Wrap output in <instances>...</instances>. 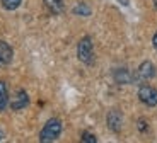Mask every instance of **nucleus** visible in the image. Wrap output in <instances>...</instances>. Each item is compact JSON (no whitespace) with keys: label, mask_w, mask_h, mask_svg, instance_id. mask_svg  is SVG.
<instances>
[{"label":"nucleus","mask_w":157,"mask_h":143,"mask_svg":"<svg viewBox=\"0 0 157 143\" xmlns=\"http://www.w3.org/2000/svg\"><path fill=\"white\" fill-rule=\"evenodd\" d=\"M62 130H63V124L62 119L58 118H50V119L44 123L43 130L39 131V141L41 143H51V141H56L62 135Z\"/></svg>","instance_id":"nucleus-1"},{"label":"nucleus","mask_w":157,"mask_h":143,"mask_svg":"<svg viewBox=\"0 0 157 143\" xmlns=\"http://www.w3.org/2000/svg\"><path fill=\"white\" fill-rule=\"evenodd\" d=\"M77 58L84 65H92L94 63V44L89 36H84L77 44Z\"/></svg>","instance_id":"nucleus-2"},{"label":"nucleus","mask_w":157,"mask_h":143,"mask_svg":"<svg viewBox=\"0 0 157 143\" xmlns=\"http://www.w3.org/2000/svg\"><path fill=\"white\" fill-rule=\"evenodd\" d=\"M154 77H155V66H154V63L149 62V60L142 62L137 70V73H135V82L137 84H144V82L152 80Z\"/></svg>","instance_id":"nucleus-3"},{"label":"nucleus","mask_w":157,"mask_h":143,"mask_svg":"<svg viewBox=\"0 0 157 143\" xmlns=\"http://www.w3.org/2000/svg\"><path fill=\"white\" fill-rule=\"evenodd\" d=\"M138 99L149 107H155L157 106V89L150 87V85H140L138 87Z\"/></svg>","instance_id":"nucleus-4"},{"label":"nucleus","mask_w":157,"mask_h":143,"mask_svg":"<svg viewBox=\"0 0 157 143\" xmlns=\"http://www.w3.org/2000/svg\"><path fill=\"white\" fill-rule=\"evenodd\" d=\"M106 124L113 133H120L123 128V114L118 109H111L106 116Z\"/></svg>","instance_id":"nucleus-5"},{"label":"nucleus","mask_w":157,"mask_h":143,"mask_svg":"<svg viewBox=\"0 0 157 143\" xmlns=\"http://www.w3.org/2000/svg\"><path fill=\"white\" fill-rule=\"evenodd\" d=\"M28 104H29V96L24 89H19L16 92V96L9 101V106H10L12 111H21V109L28 107Z\"/></svg>","instance_id":"nucleus-6"},{"label":"nucleus","mask_w":157,"mask_h":143,"mask_svg":"<svg viewBox=\"0 0 157 143\" xmlns=\"http://www.w3.org/2000/svg\"><path fill=\"white\" fill-rule=\"evenodd\" d=\"M113 78L118 85H126V84H133L135 82V75L126 68H116L113 73Z\"/></svg>","instance_id":"nucleus-7"},{"label":"nucleus","mask_w":157,"mask_h":143,"mask_svg":"<svg viewBox=\"0 0 157 143\" xmlns=\"http://www.w3.org/2000/svg\"><path fill=\"white\" fill-rule=\"evenodd\" d=\"M14 60V50L10 48V44L0 39V66L10 65Z\"/></svg>","instance_id":"nucleus-8"},{"label":"nucleus","mask_w":157,"mask_h":143,"mask_svg":"<svg viewBox=\"0 0 157 143\" xmlns=\"http://www.w3.org/2000/svg\"><path fill=\"white\" fill-rule=\"evenodd\" d=\"M43 2H44V7H46L51 14L58 16V14L63 12V0H43Z\"/></svg>","instance_id":"nucleus-9"},{"label":"nucleus","mask_w":157,"mask_h":143,"mask_svg":"<svg viewBox=\"0 0 157 143\" xmlns=\"http://www.w3.org/2000/svg\"><path fill=\"white\" fill-rule=\"evenodd\" d=\"M9 101H10V97H9V87L4 80H0V111H4L7 107Z\"/></svg>","instance_id":"nucleus-10"},{"label":"nucleus","mask_w":157,"mask_h":143,"mask_svg":"<svg viewBox=\"0 0 157 143\" xmlns=\"http://www.w3.org/2000/svg\"><path fill=\"white\" fill-rule=\"evenodd\" d=\"M74 14H75V16L87 17V16H90V9L87 7L86 4H82V2H78V4L74 7Z\"/></svg>","instance_id":"nucleus-11"},{"label":"nucleus","mask_w":157,"mask_h":143,"mask_svg":"<svg viewBox=\"0 0 157 143\" xmlns=\"http://www.w3.org/2000/svg\"><path fill=\"white\" fill-rule=\"evenodd\" d=\"M21 2L22 0H2V7L5 9V10H17V9L21 7Z\"/></svg>","instance_id":"nucleus-12"},{"label":"nucleus","mask_w":157,"mask_h":143,"mask_svg":"<svg viewBox=\"0 0 157 143\" xmlns=\"http://www.w3.org/2000/svg\"><path fill=\"white\" fill-rule=\"evenodd\" d=\"M80 141H84V143H98V138H96V135H92V133H89V131H82Z\"/></svg>","instance_id":"nucleus-13"},{"label":"nucleus","mask_w":157,"mask_h":143,"mask_svg":"<svg viewBox=\"0 0 157 143\" xmlns=\"http://www.w3.org/2000/svg\"><path fill=\"white\" fill-rule=\"evenodd\" d=\"M116 2H120L123 7H128V5H130V0H116Z\"/></svg>","instance_id":"nucleus-14"},{"label":"nucleus","mask_w":157,"mask_h":143,"mask_svg":"<svg viewBox=\"0 0 157 143\" xmlns=\"http://www.w3.org/2000/svg\"><path fill=\"white\" fill-rule=\"evenodd\" d=\"M152 44H154V48H155V50H157V32H155V34L152 36Z\"/></svg>","instance_id":"nucleus-15"},{"label":"nucleus","mask_w":157,"mask_h":143,"mask_svg":"<svg viewBox=\"0 0 157 143\" xmlns=\"http://www.w3.org/2000/svg\"><path fill=\"white\" fill-rule=\"evenodd\" d=\"M138 128H140L142 131H145V121H138Z\"/></svg>","instance_id":"nucleus-16"},{"label":"nucleus","mask_w":157,"mask_h":143,"mask_svg":"<svg viewBox=\"0 0 157 143\" xmlns=\"http://www.w3.org/2000/svg\"><path fill=\"white\" fill-rule=\"evenodd\" d=\"M2 140H4V133L0 131V141H2Z\"/></svg>","instance_id":"nucleus-17"},{"label":"nucleus","mask_w":157,"mask_h":143,"mask_svg":"<svg viewBox=\"0 0 157 143\" xmlns=\"http://www.w3.org/2000/svg\"><path fill=\"white\" fill-rule=\"evenodd\" d=\"M154 7H155V9H157V0H154Z\"/></svg>","instance_id":"nucleus-18"}]
</instances>
